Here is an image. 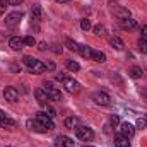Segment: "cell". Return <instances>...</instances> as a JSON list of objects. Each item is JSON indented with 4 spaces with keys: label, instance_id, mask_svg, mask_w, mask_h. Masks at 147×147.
Instances as JSON below:
<instances>
[{
    "label": "cell",
    "instance_id": "6da1fadb",
    "mask_svg": "<svg viewBox=\"0 0 147 147\" xmlns=\"http://www.w3.org/2000/svg\"><path fill=\"white\" fill-rule=\"evenodd\" d=\"M24 65L28 67V70L33 74H43L46 72V67L41 60H38L34 57H24Z\"/></svg>",
    "mask_w": 147,
    "mask_h": 147
},
{
    "label": "cell",
    "instance_id": "7a4b0ae2",
    "mask_svg": "<svg viewBox=\"0 0 147 147\" xmlns=\"http://www.w3.org/2000/svg\"><path fill=\"white\" fill-rule=\"evenodd\" d=\"M75 135H77V139L82 140V142H91V140L94 139V132H92V128H89V127H77V128H75Z\"/></svg>",
    "mask_w": 147,
    "mask_h": 147
},
{
    "label": "cell",
    "instance_id": "3957f363",
    "mask_svg": "<svg viewBox=\"0 0 147 147\" xmlns=\"http://www.w3.org/2000/svg\"><path fill=\"white\" fill-rule=\"evenodd\" d=\"M22 16H24V14H22L21 10H14V12L7 14V16H5V26H9V28H14V26H17V24L21 22Z\"/></svg>",
    "mask_w": 147,
    "mask_h": 147
},
{
    "label": "cell",
    "instance_id": "277c9868",
    "mask_svg": "<svg viewBox=\"0 0 147 147\" xmlns=\"http://www.w3.org/2000/svg\"><path fill=\"white\" fill-rule=\"evenodd\" d=\"M43 89H45V92L48 94V98H50V99H53V101H60V99H62V92H60L57 87H53V84H51V82H46Z\"/></svg>",
    "mask_w": 147,
    "mask_h": 147
},
{
    "label": "cell",
    "instance_id": "5b68a950",
    "mask_svg": "<svg viewBox=\"0 0 147 147\" xmlns=\"http://www.w3.org/2000/svg\"><path fill=\"white\" fill-rule=\"evenodd\" d=\"M36 120L50 132V130H53L55 128V125H53V121H51V116H48L46 113H43V111H39V113H36Z\"/></svg>",
    "mask_w": 147,
    "mask_h": 147
},
{
    "label": "cell",
    "instance_id": "8992f818",
    "mask_svg": "<svg viewBox=\"0 0 147 147\" xmlns=\"http://www.w3.org/2000/svg\"><path fill=\"white\" fill-rule=\"evenodd\" d=\"M62 84H63V87L69 91V92H79L80 91V84L75 80V79H72V77H65L63 80H62Z\"/></svg>",
    "mask_w": 147,
    "mask_h": 147
},
{
    "label": "cell",
    "instance_id": "52a82bcc",
    "mask_svg": "<svg viewBox=\"0 0 147 147\" xmlns=\"http://www.w3.org/2000/svg\"><path fill=\"white\" fill-rule=\"evenodd\" d=\"M3 98H5V101H9V103H16V101L19 99V91H17L16 87H5Z\"/></svg>",
    "mask_w": 147,
    "mask_h": 147
},
{
    "label": "cell",
    "instance_id": "ba28073f",
    "mask_svg": "<svg viewBox=\"0 0 147 147\" xmlns=\"http://www.w3.org/2000/svg\"><path fill=\"white\" fill-rule=\"evenodd\" d=\"M92 101L98 105V106H108L110 105V96L106 94V92H96L94 96H92Z\"/></svg>",
    "mask_w": 147,
    "mask_h": 147
},
{
    "label": "cell",
    "instance_id": "9c48e42d",
    "mask_svg": "<svg viewBox=\"0 0 147 147\" xmlns=\"http://www.w3.org/2000/svg\"><path fill=\"white\" fill-rule=\"evenodd\" d=\"M120 134L123 135V137H127V139H132L134 137V134H135V128H134V125H130V123H121L120 125Z\"/></svg>",
    "mask_w": 147,
    "mask_h": 147
},
{
    "label": "cell",
    "instance_id": "30bf717a",
    "mask_svg": "<svg viewBox=\"0 0 147 147\" xmlns=\"http://www.w3.org/2000/svg\"><path fill=\"white\" fill-rule=\"evenodd\" d=\"M55 147H74V140L67 135H58L55 139Z\"/></svg>",
    "mask_w": 147,
    "mask_h": 147
},
{
    "label": "cell",
    "instance_id": "8fae6325",
    "mask_svg": "<svg viewBox=\"0 0 147 147\" xmlns=\"http://www.w3.org/2000/svg\"><path fill=\"white\" fill-rule=\"evenodd\" d=\"M9 46L14 50V51H19V50H22V46H24V39L19 36H14L9 39Z\"/></svg>",
    "mask_w": 147,
    "mask_h": 147
},
{
    "label": "cell",
    "instance_id": "7c38bea8",
    "mask_svg": "<svg viewBox=\"0 0 147 147\" xmlns=\"http://www.w3.org/2000/svg\"><path fill=\"white\" fill-rule=\"evenodd\" d=\"M34 96H36V101L41 106L48 105V101H50V98H48V94L45 92V89H36V91H34Z\"/></svg>",
    "mask_w": 147,
    "mask_h": 147
},
{
    "label": "cell",
    "instance_id": "4fadbf2b",
    "mask_svg": "<svg viewBox=\"0 0 147 147\" xmlns=\"http://www.w3.org/2000/svg\"><path fill=\"white\" fill-rule=\"evenodd\" d=\"M26 125H28V128H29V130H34V132H39V134L48 132V130H46V128L38 121V120H28V123H26Z\"/></svg>",
    "mask_w": 147,
    "mask_h": 147
},
{
    "label": "cell",
    "instance_id": "5bb4252c",
    "mask_svg": "<svg viewBox=\"0 0 147 147\" xmlns=\"http://www.w3.org/2000/svg\"><path fill=\"white\" fill-rule=\"evenodd\" d=\"M108 43H110L111 48H113V50H116V51H121V50L125 48V43H123L118 36H111L110 39H108Z\"/></svg>",
    "mask_w": 147,
    "mask_h": 147
},
{
    "label": "cell",
    "instance_id": "9a60e30c",
    "mask_svg": "<svg viewBox=\"0 0 147 147\" xmlns=\"http://www.w3.org/2000/svg\"><path fill=\"white\" fill-rule=\"evenodd\" d=\"M89 60H94V62H98V63H103V62H106V55L103 53V51H99V50H91V58Z\"/></svg>",
    "mask_w": 147,
    "mask_h": 147
},
{
    "label": "cell",
    "instance_id": "2e32d148",
    "mask_svg": "<svg viewBox=\"0 0 147 147\" xmlns=\"http://www.w3.org/2000/svg\"><path fill=\"white\" fill-rule=\"evenodd\" d=\"M120 24H121V28H123V29H128V31H132V29H135V28H137V21H135V19H132V17L121 19V21H120Z\"/></svg>",
    "mask_w": 147,
    "mask_h": 147
},
{
    "label": "cell",
    "instance_id": "e0dca14e",
    "mask_svg": "<svg viewBox=\"0 0 147 147\" xmlns=\"http://www.w3.org/2000/svg\"><path fill=\"white\" fill-rule=\"evenodd\" d=\"M41 7L39 5H33V9H31V22H34L38 24L39 21H41Z\"/></svg>",
    "mask_w": 147,
    "mask_h": 147
},
{
    "label": "cell",
    "instance_id": "ac0fdd59",
    "mask_svg": "<svg viewBox=\"0 0 147 147\" xmlns=\"http://www.w3.org/2000/svg\"><path fill=\"white\" fill-rule=\"evenodd\" d=\"M115 146L116 147H130V142H128L127 137H123L121 134H118V135H115Z\"/></svg>",
    "mask_w": 147,
    "mask_h": 147
},
{
    "label": "cell",
    "instance_id": "d6986e66",
    "mask_svg": "<svg viewBox=\"0 0 147 147\" xmlns=\"http://www.w3.org/2000/svg\"><path fill=\"white\" fill-rule=\"evenodd\" d=\"M113 12H115V14L120 17V21H121V19H127V17H130V12H128L127 9H120V7H115V9H113Z\"/></svg>",
    "mask_w": 147,
    "mask_h": 147
},
{
    "label": "cell",
    "instance_id": "ffe728a7",
    "mask_svg": "<svg viewBox=\"0 0 147 147\" xmlns=\"http://www.w3.org/2000/svg\"><path fill=\"white\" fill-rule=\"evenodd\" d=\"M91 50H92L91 46H86V45H79V53H80L84 58H87V60L91 58Z\"/></svg>",
    "mask_w": 147,
    "mask_h": 147
},
{
    "label": "cell",
    "instance_id": "44dd1931",
    "mask_svg": "<svg viewBox=\"0 0 147 147\" xmlns=\"http://www.w3.org/2000/svg\"><path fill=\"white\" fill-rule=\"evenodd\" d=\"M65 127L67 128H77L79 127V118H75V116H69L67 120H65Z\"/></svg>",
    "mask_w": 147,
    "mask_h": 147
},
{
    "label": "cell",
    "instance_id": "7402d4cb",
    "mask_svg": "<svg viewBox=\"0 0 147 147\" xmlns=\"http://www.w3.org/2000/svg\"><path fill=\"white\" fill-rule=\"evenodd\" d=\"M0 125H2L3 128H9V130H10V128H14V127H16V121H14V120H10L9 116H5V118L0 121Z\"/></svg>",
    "mask_w": 147,
    "mask_h": 147
},
{
    "label": "cell",
    "instance_id": "603a6c76",
    "mask_svg": "<svg viewBox=\"0 0 147 147\" xmlns=\"http://www.w3.org/2000/svg\"><path fill=\"white\" fill-rule=\"evenodd\" d=\"M130 77H132V79H139V77H142V74H144V70H142V69H140V67H132V69H130Z\"/></svg>",
    "mask_w": 147,
    "mask_h": 147
},
{
    "label": "cell",
    "instance_id": "cb8c5ba5",
    "mask_svg": "<svg viewBox=\"0 0 147 147\" xmlns=\"http://www.w3.org/2000/svg\"><path fill=\"white\" fill-rule=\"evenodd\" d=\"M65 46H67L69 50H72V51H79V45H77L74 39H70V38L65 39Z\"/></svg>",
    "mask_w": 147,
    "mask_h": 147
},
{
    "label": "cell",
    "instance_id": "d4e9b609",
    "mask_svg": "<svg viewBox=\"0 0 147 147\" xmlns=\"http://www.w3.org/2000/svg\"><path fill=\"white\" fill-rule=\"evenodd\" d=\"M137 46H139V51L140 53H147V39L146 38H140L137 41Z\"/></svg>",
    "mask_w": 147,
    "mask_h": 147
},
{
    "label": "cell",
    "instance_id": "484cf974",
    "mask_svg": "<svg viewBox=\"0 0 147 147\" xmlns=\"http://www.w3.org/2000/svg\"><path fill=\"white\" fill-rule=\"evenodd\" d=\"M67 69H69V70H72V72H77V70L80 69V65H79L75 60H67Z\"/></svg>",
    "mask_w": 147,
    "mask_h": 147
},
{
    "label": "cell",
    "instance_id": "4316f807",
    "mask_svg": "<svg viewBox=\"0 0 147 147\" xmlns=\"http://www.w3.org/2000/svg\"><path fill=\"white\" fill-rule=\"evenodd\" d=\"M24 39V45H28V46H34L36 45V39L33 36H26V38H22Z\"/></svg>",
    "mask_w": 147,
    "mask_h": 147
},
{
    "label": "cell",
    "instance_id": "83f0119b",
    "mask_svg": "<svg viewBox=\"0 0 147 147\" xmlns=\"http://www.w3.org/2000/svg\"><path fill=\"white\" fill-rule=\"evenodd\" d=\"M80 28H82L84 31L91 29V22H89V19H82V21H80Z\"/></svg>",
    "mask_w": 147,
    "mask_h": 147
},
{
    "label": "cell",
    "instance_id": "f1b7e54d",
    "mask_svg": "<svg viewBox=\"0 0 147 147\" xmlns=\"http://www.w3.org/2000/svg\"><path fill=\"white\" fill-rule=\"evenodd\" d=\"M43 108H45V113H48V116H51V118L55 116V110H53V108H51L50 105H45Z\"/></svg>",
    "mask_w": 147,
    "mask_h": 147
},
{
    "label": "cell",
    "instance_id": "f546056e",
    "mask_svg": "<svg viewBox=\"0 0 147 147\" xmlns=\"http://www.w3.org/2000/svg\"><path fill=\"white\" fill-rule=\"evenodd\" d=\"M137 127H139V128L147 127V118H139V120H137Z\"/></svg>",
    "mask_w": 147,
    "mask_h": 147
},
{
    "label": "cell",
    "instance_id": "4dcf8cb0",
    "mask_svg": "<svg viewBox=\"0 0 147 147\" xmlns=\"http://www.w3.org/2000/svg\"><path fill=\"white\" fill-rule=\"evenodd\" d=\"M7 3H9V0H0V16L5 12V9H7Z\"/></svg>",
    "mask_w": 147,
    "mask_h": 147
},
{
    "label": "cell",
    "instance_id": "1f68e13d",
    "mask_svg": "<svg viewBox=\"0 0 147 147\" xmlns=\"http://www.w3.org/2000/svg\"><path fill=\"white\" fill-rule=\"evenodd\" d=\"M118 123H120V118H118L116 115H113V116L110 118V125H113V127H116Z\"/></svg>",
    "mask_w": 147,
    "mask_h": 147
},
{
    "label": "cell",
    "instance_id": "d6a6232c",
    "mask_svg": "<svg viewBox=\"0 0 147 147\" xmlns=\"http://www.w3.org/2000/svg\"><path fill=\"white\" fill-rule=\"evenodd\" d=\"M94 33H96L98 36H103V34H105V28H103V26H96V28H94Z\"/></svg>",
    "mask_w": 147,
    "mask_h": 147
},
{
    "label": "cell",
    "instance_id": "836d02e7",
    "mask_svg": "<svg viewBox=\"0 0 147 147\" xmlns=\"http://www.w3.org/2000/svg\"><path fill=\"white\" fill-rule=\"evenodd\" d=\"M45 67H46V70H53V69H55V63L48 62V63H45Z\"/></svg>",
    "mask_w": 147,
    "mask_h": 147
},
{
    "label": "cell",
    "instance_id": "e575fe53",
    "mask_svg": "<svg viewBox=\"0 0 147 147\" xmlns=\"http://www.w3.org/2000/svg\"><path fill=\"white\" fill-rule=\"evenodd\" d=\"M51 50H53L55 53H62V46H58V45H55V46H53Z\"/></svg>",
    "mask_w": 147,
    "mask_h": 147
},
{
    "label": "cell",
    "instance_id": "d590c367",
    "mask_svg": "<svg viewBox=\"0 0 147 147\" xmlns=\"http://www.w3.org/2000/svg\"><path fill=\"white\" fill-rule=\"evenodd\" d=\"M142 38H147V24L142 26Z\"/></svg>",
    "mask_w": 147,
    "mask_h": 147
},
{
    "label": "cell",
    "instance_id": "8d00e7d4",
    "mask_svg": "<svg viewBox=\"0 0 147 147\" xmlns=\"http://www.w3.org/2000/svg\"><path fill=\"white\" fill-rule=\"evenodd\" d=\"M21 2H22V0H9V3H10V5H19Z\"/></svg>",
    "mask_w": 147,
    "mask_h": 147
},
{
    "label": "cell",
    "instance_id": "74e56055",
    "mask_svg": "<svg viewBox=\"0 0 147 147\" xmlns=\"http://www.w3.org/2000/svg\"><path fill=\"white\" fill-rule=\"evenodd\" d=\"M39 50L45 51V50H46V43H39Z\"/></svg>",
    "mask_w": 147,
    "mask_h": 147
},
{
    "label": "cell",
    "instance_id": "f35d334b",
    "mask_svg": "<svg viewBox=\"0 0 147 147\" xmlns=\"http://www.w3.org/2000/svg\"><path fill=\"white\" fill-rule=\"evenodd\" d=\"M55 79H57V80H63V79H65V75H63V74H58Z\"/></svg>",
    "mask_w": 147,
    "mask_h": 147
},
{
    "label": "cell",
    "instance_id": "ab89813d",
    "mask_svg": "<svg viewBox=\"0 0 147 147\" xmlns=\"http://www.w3.org/2000/svg\"><path fill=\"white\" fill-rule=\"evenodd\" d=\"M3 118H5V113H3V111H0V121H2Z\"/></svg>",
    "mask_w": 147,
    "mask_h": 147
},
{
    "label": "cell",
    "instance_id": "60d3db41",
    "mask_svg": "<svg viewBox=\"0 0 147 147\" xmlns=\"http://www.w3.org/2000/svg\"><path fill=\"white\" fill-rule=\"evenodd\" d=\"M142 96H144V98H146V99H147V87H146V89H144V91H142Z\"/></svg>",
    "mask_w": 147,
    "mask_h": 147
},
{
    "label": "cell",
    "instance_id": "b9f144b4",
    "mask_svg": "<svg viewBox=\"0 0 147 147\" xmlns=\"http://www.w3.org/2000/svg\"><path fill=\"white\" fill-rule=\"evenodd\" d=\"M57 2H69V0H57Z\"/></svg>",
    "mask_w": 147,
    "mask_h": 147
},
{
    "label": "cell",
    "instance_id": "7bdbcfd3",
    "mask_svg": "<svg viewBox=\"0 0 147 147\" xmlns=\"http://www.w3.org/2000/svg\"><path fill=\"white\" fill-rule=\"evenodd\" d=\"M84 147H91V146H84Z\"/></svg>",
    "mask_w": 147,
    "mask_h": 147
},
{
    "label": "cell",
    "instance_id": "ee69618b",
    "mask_svg": "<svg viewBox=\"0 0 147 147\" xmlns=\"http://www.w3.org/2000/svg\"><path fill=\"white\" fill-rule=\"evenodd\" d=\"M7 147H10V146H7Z\"/></svg>",
    "mask_w": 147,
    "mask_h": 147
},
{
    "label": "cell",
    "instance_id": "f6af8a7d",
    "mask_svg": "<svg viewBox=\"0 0 147 147\" xmlns=\"http://www.w3.org/2000/svg\"><path fill=\"white\" fill-rule=\"evenodd\" d=\"M146 118H147V116H146Z\"/></svg>",
    "mask_w": 147,
    "mask_h": 147
}]
</instances>
